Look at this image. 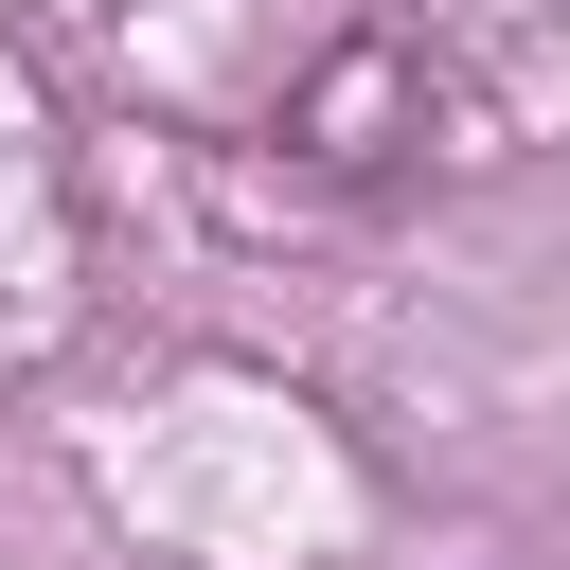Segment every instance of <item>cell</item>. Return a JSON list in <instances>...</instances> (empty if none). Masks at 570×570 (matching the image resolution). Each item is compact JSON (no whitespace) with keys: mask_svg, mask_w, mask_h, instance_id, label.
Returning a JSON list of instances; mask_svg holds the SVG:
<instances>
[]
</instances>
